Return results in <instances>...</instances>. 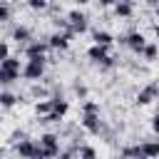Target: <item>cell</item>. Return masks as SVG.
<instances>
[{
  "mask_svg": "<svg viewBox=\"0 0 159 159\" xmlns=\"http://www.w3.org/2000/svg\"><path fill=\"white\" fill-rule=\"evenodd\" d=\"M22 67H25V65H20L17 57H7L5 62H0V82H2V84H10V82L20 80Z\"/></svg>",
  "mask_w": 159,
  "mask_h": 159,
  "instance_id": "1",
  "label": "cell"
},
{
  "mask_svg": "<svg viewBox=\"0 0 159 159\" xmlns=\"http://www.w3.org/2000/svg\"><path fill=\"white\" fill-rule=\"evenodd\" d=\"M15 152L20 154V159H47L42 147H40V142H35V139H20Z\"/></svg>",
  "mask_w": 159,
  "mask_h": 159,
  "instance_id": "2",
  "label": "cell"
},
{
  "mask_svg": "<svg viewBox=\"0 0 159 159\" xmlns=\"http://www.w3.org/2000/svg\"><path fill=\"white\" fill-rule=\"evenodd\" d=\"M40 147H42V152H45L47 159H57L60 157V137L57 134H52V132L42 134L40 137Z\"/></svg>",
  "mask_w": 159,
  "mask_h": 159,
  "instance_id": "3",
  "label": "cell"
},
{
  "mask_svg": "<svg viewBox=\"0 0 159 159\" xmlns=\"http://www.w3.org/2000/svg\"><path fill=\"white\" fill-rule=\"evenodd\" d=\"M87 57L94 62V65H102V67H112L114 60L109 57V47H99V45H92L87 50Z\"/></svg>",
  "mask_w": 159,
  "mask_h": 159,
  "instance_id": "4",
  "label": "cell"
},
{
  "mask_svg": "<svg viewBox=\"0 0 159 159\" xmlns=\"http://www.w3.org/2000/svg\"><path fill=\"white\" fill-rule=\"evenodd\" d=\"M67 22H70V32L72 35H80V32L87 30V15L82 10H77V7L67 12Z\"/></svg>",
  "mask_w": 159,
  "mask_h": 159,
  "instance_id": "5",
  "label": "cell"
},
{
  "mask_svg": "<svg viewBox=\"0 0 159 159\" xmlns=\"http://www.w3.org/2000/svg\"><path fill=\"white\" fill-rule=\"evenodd\" d=\"M42 75H45V60H27L25 62V67H22V77L25 80L37 82Z\"/></svg>",
  "mask_w": 159,
  "mask_h": 159,
  "instance_id": "6",
  "label": "cell"
},
{
  "mask_svg": "<svg viewBox=\"0 0 159 159\" xmlns=\"http://www.w3.org/2000/svg\"><path fill=\"white\" fill-rule=\"evenodd\" d=\"M122 42H124L132 52H139V55H142V52H144V47H147L144 35H142V32H137V30H132L129 35H124V37H122Z\"/></svg>",
  "mask_w": 159,
  "mask_h": 159,
  "instance_id": "7",
  "label": "cell"
},
{
  "mask_svg": "<svg viewBox=\"0 0 159 159\" xmlns=\"http://www.w3.org/2000/svg\"><path fill=\"white\" fill-rule=\"evenodd\" d=\"M50 50L47 42H40V40H32L27 47H25V57L27 60H45V52Z\"/></svg>",
  "mask_w": 159,
  "mask_h": 159,
  "instance_id": "8",
  "label": "cell"
},
{
  "mask_svg": "<svg viewBox=\"0 0 159 159\" xmlns=\"http://www.w3.org/2000/svg\"><path fill=\"white\" fill-rule=\"evenodd\" d=\"M157 97H159V82H149L147 87L139 89V94H137V104H149V102H154Z\"/></svg>",
  "mask_w": 159,
  "mask_h": 159,
  "instance_id": "9",
  "label": "cell"
},
{
  "mask_svg": "<svg viewBox=\"0 0 159 159\" xmlns=\"http://www.w3.org/2000/svg\"><path fill=\"white\" fill-rule=\"evenodd\" d=\"M70 40H72L70 32H52V35L47 37V45H50L52 50H67V47H70Z\"/></svg>",
  "mask_w": 159,
  "mask_h": 159,
  "instance_id": "10",
  "label": "cell"
},
{
  "mask_svg": "<svg viewBox=\"0 0 159 159\" xmlns=\"http://www.w3.org/2000/svg\"><path fill=\"white\" fill-rule=\"evenodd\" d=\"M12 40H15L17 45L27 47V45L32 42V32H30V27H25V25H15V27H12Z\"/></svg>",
  "mask_w": 159,
  "mask_h": 159,
  "instance_id": "11",
  "label": "cell"
},
{
  "mask_svg": "<svg viewBox=\"0 0 159 159\" xmlns=\"http://www.w3.org/2000/svg\"><path fill=\"white\" fill-rule=\"evenodd\" d=\"M82 127H84L89 134H99V132H102V119H99V114H82Z\"/></svg>",
  "mask_w": 159,
  "mask_h": 159,
  "instance_id": "12",
  "label": "cell"
},
{
  "mask_svg": "<svg viewBox=\"0 0 159 159\" xmlns=\"http://www.w3.org/2000/svg\"><path fill=\"white\" fill-rule=\"evenodd\" d=\"M92 40H94V45H99V47H109V45L114 42V37H112L107 30H94V32H92Z\"/></svg>",
  "mask_w": 159,
  "mask_h": 159,
  "instance_id": "13",
  "label": "cell"
},
{
  "mask_svg": "<svg viewBox=\"0 0 159 159\" xmlns=\"http://www.w3.org/2000/svg\"><path fill=\"white\" fill-rule=\"evenodd\" d=\"M114 15H117V17H132V15H134V5L127 2V0L114 2Z\"/></svg>",
  "mask_w": 159,
  "mask_h": 159,
  "instance_id": "14",
  "label": "cell"
},
{
  "mask_svg": "<svg viewBox=\"0 0 159 159\" xmlns=\"http://www.w3.org/2000/svg\"><path fill=\"white\" fill-rule=\"evenodd\" d=\"M35 112H37V114H42V117L52 114V112H55V99H45V102H37V104H35Z\"/></svg>",
  "mask_w": 159,
  "mask_h": 159,
  "instance_id": "15",
  "label": "cell"
},
{
  "mask_svg": "<svg viewBox=\"0 0 159 159\" xmlns=\"http://www.w3.org/2000/svg\"><path fill=\"white\" fill-rule=\"evenodd\" d=\"M122 157H124V159H147V157H144V152H142V144L122 149Z\"/></svg>",
  "mask_w": 159,
  "mask_h": 159,
  "instance_id": "16",
  "label": "cell"
},
{
  "mask_svg": "<svg viewBox=\"0 0 159 159\" xmlns=\"http://www.w3.org/2000/svg\"><path fill=\"white\" fill-rule=\"evenodd\" d=\"M142 152H144L147 159L159 157V142H144V144H142Z\"/></svg>",
  "mask_w": 159,
  "mask_h": 159,
  "instance_id": "17",
  "label": "cell"
},
{
  "mask_svg": "<svg viewBox=\"0 0 159 159\" xmlns=\"http://www.w3.org/2000/svg\"><path fill=\"white\" fill-rule=\"evenodd\" d=\"M77 157H80V159H97V152H94L92 147L82 144V147H77Z\"/></svg>",
  "mask_w": 159,
  "mask_h": 159,
  "instance_id": "18",
  "label": "cell"
},
{
  "mask_svg": "<svg viewBox=\"0 0 159 159\" xmlns=\"http://www.w3.org/2000/svg\"><path fill=\"white\" fill-rule=\"evenodd\" d=\"M142 55H144V60H149V62H152V60H157V55H159V45H154V42H152V45H147Z\"/></svg>",
  "mask_w": 159,
  "mask_h": 159,
  "instance_id": "19",
  "label": "cell"
},
{
  "mask_svg": "<svg viewBox=\"0 0 159 159\" xmlns=\"http://www.w3.org/2000/svg\"><path fill=\"white\" fill-rule=\"evenodd\" d=\"M67 109H70V104H67L65 99H55V114H57L60 119H62V117L67 114Z\"/></svg>",
  "mask_w": 159,
  "mask_h": 159,
  "instance_id": "20",
  "label": "cell"
},
{
  "mask_svg": "<svg viewBox=\"0 0 159 159\" xmlns=\"http://www.w3.org/2000/svg\"><path fill=\"white\" fill-rule=\"evenodd\" d=\"M15 99H17V97H15L12 92H7V89L0 94V102H2V107H12V104H15Z\"/></svg>",
  "mask_w": 159,
  "mask_h": 159,
  "instance_id": "21",
  "label": "cell"
},
{
  "mask_svg": "<svg viewBox=\"0 0 159 159\" xmlns=\"http://www.w3.org/2000/svg\"><path fill=\"white\" fill-rule=\"evenodd\" d=\"M82 114H99V104L97 102H84L82 104Z\"/></svg>",
  "mask_w": 159,
  "mask_h": 159,
  "instance_id": "22",
  "label": "cell"
},
{
  "mask_svg": "<svg viewBox=\"0 0 159 159\" xmlns=\"http://www.w3.org/2000/svg\"><path fill=\"white\" fill-rule=\"evenodd\" d=\"M5 20H10V5L5 0H0V22H5Z\"/></svg>",
  "mask_w": 159,
  "mask_h": 159,
  "instance_id": "23",
  "label": "cell"
},
{
  "mask_svg": "<svg viewBox=\"0 0 159 159\" xmlns=\"http://www.w3.org/2000/svg\"><path fill=\"white\" fill-rule=\"evenodd\" d=\"M7 57H10V42L2 40V42H0V62H5Z\"/></svg>",
  "mask_w": 159,
  "mask_h": 159,
  "instance_id": "24",
  "label": "cell"
},
{
  "mask_svg": "<svg viewBox=\"0 0 159 159\" xmlns=\"http://www.w3.org/2000/svg\"><path fill=\"white\" fill-rule=\"evenodd\" d=\"M27 5H30L32 10H45V7H47V2H45V0H30Z\"/></svg>",
  "mask_w": 159,
  "mask_h": 159,
  "instance_id": "25",
  "label": "cell"
},
{
  "mask_svg": "<svg viewBox=\"0 0 159 159\" xmlns=\"http://www.w3.org/2000/svg\"><path fill=\"white\" fill-rule=\"evenodd\" d=\"M152 129L159 134V114H154V119H152Z\"/></svg>",
  "mask_w": 159,
  "mask_h": 159,
  "instance_id": "26",
  "label": "cell"
},
{
  "mask_svg": "<svg viewBox=\"0 0 159 159\" xmlns=\"http://www.w3.org/2000/svg\"><path fill=\"white\" fill-rule=\"evenodd\" d=\"M57 159H72V152H62V154H60Z\"/></svg>",
  "mask_w": 159,
  "mask_h": 159,
  "instance_id": "27",
  "label": "cell"
},
{
  "mask_svg": "<svg viewBox=\"0 0 159 159\" xmlns=\"http://www.w3.org/2000/svg\"><path fill=\"white\" fill-rule=\"evenodd\" d=\"M154 35H157V40H159V22L154 25Z\"/></svg>",
  "mask_w": 159,
  "mask_h": 159,
  "instance_id": "28",
  "label": "cell"
},
{
  "mask_svg": "<svg viewBox=\"0 0 159 159\" xmlns=\"http://www.w3.org/2000/svg\"><path fill=\"white\" fill-rule=\"evenodd\" d=\"M154 12H157V17H159V7H154Z\"/></svg>",
  "mask_w": 159,
  "mask_h": 159,
  "instance_id": "29",
  "label": "cell"
}]
</instances>
